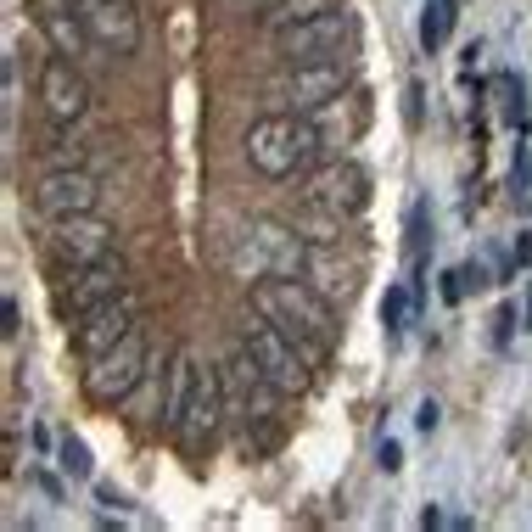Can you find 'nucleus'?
<instances>
[{
    "label": "nucleus",
    "instance_id": "f257e3e1",
    "mask_svg": "<svg viewBox=\"0 0 532 532\" xmlns=\"http://www.w3.org/2000/svg\"><path fill=\"white\" fill-rule=\"evenodd\" d=\"M247 292H252V308H258L264 320H275L308 359H320V353L336 342V331H342L331 297H325L308 275H275V280L247 286Z\"/></svg>",
    "mask_w": 532,
    "mask_h": 532
},
{
    "label": "nucleus",
    "instance_id": "f03ea898",
    "mask_svg": "<svg viewBox=\"0 0 532 532\" xmlns=\"http://www.w3.org/2000/svg\"><path fill=\"white\" fill-rule=\"evenodd\" d=\"M241 152H247V163L258 168L264 180H292V174H308V168L325 157V135L308 112L280 107V112H264V118L247 129Z\"/></svg>",
    "mask_w": 532,
    "mask_h": 532
},
{
    "label": "nucleus",
    "instance_id": "7ed1b4c3",
    "mask_svg": "<svg viewBox=\"0 0 532 532\" xmlns=\"http://www.w3.org/2000/svg\"><path fill=\"white\" fill-rule=\"evenodd\" d=\"M303 269H308V236L297 224H280V219L241 224L236 247H230V275L241 286H258V280H275V275H303Z\"/></svg>",
    "mask_w": 532,
    "mask_h": 532
},
{
    "label": "nucleus",
    "instance_id": "20e7f679",
    "mask_svg": "<svg viewBox=\"0 0 532 532\" xmlns=\"http://www.w3.org/2000/svg\"><path fill=\"white\" fill-rule=\"evenodd\" d=\"M241 348H247L252 359H258V370H264V376L275 381V387L286 392V398H297V392L308 387V370H314V359H308V353L297 348V342H292L286 331H280L275 320H264L258 308H252L247 325H241Z\"/></svg>",
    "mask_w": 532,
    "mask_h": 532
},
{
    "label": "nucleus",
    "instance_id": "39448f33",
    "mask_svg": "<svg viewBox=\"0 0 532 532\" xmlns=\"http://www.w3.org/2000/svg\"><path fill=\"white\" fill-rule=\"evenodd\" d=\"M146 370H152V342H146V331L135 325L118 348L90 359V370H84V398H90V404H124L129 392L146 381Z\"/></svg>",
    "mask_w": 532,
    "mask_h": 532
},
{
    "label": "nucleus",
    "instance_id": "423d86ee",
    "mask_svg": "<svg viewBox=\"0 0 532 532\" xmlns=\"http://www.w3.org/2000/svg\"><path fill=\"white\" fill-rule=\"evenodd\" d=\"M129 292V269L124 258H101V264H79V269H62V280H56L51 292V308L56 320H79V314H90V308H101L107 297Z\"/></svg>",
    "mask_w": 532,
    "mask_h": 532
},
{
    "label": "nucleus",
    "instance_id": "0eeeda50",
    "mask_svg": "<svg viewBox=\"0 0 532 532\" xmlns=\"http://www.w3.org/2000/svg\"><path fill=\"white\" fill-rule=\"evenodd\" d=\"M353 40V12L348 6H325L314 17H297V23L275 28V56L280 62H314V56H336Z\"/></svg>",
    "mask_w": 532,
    "mask_h": 532
},
{
    "label": "nucleus",
    "instance_id": "6e6552de",
    "mask_svg": "<svg viewBox=\"0 0 532 532\" xmlns=\"http://www.w3.org/2000/svg\"><path fill=\"white\" fill-rule=\"evenodd\" d=\"M40 236H45V252H51L62 269L112 258V224L96 219V213H62V219H45Z\"/></svg>",
    "mask_w": 532,
    "mask_h": 532
},
{
    "label": "nucleus",
    "instance_id": "1a4fd4ad",
    "mask_svg": "<svg viewBox=\"0 0 532 532\" xmlns=\"http://www.w3.org/2000/svg\"><path fill=\"white\" fill-rule=\"evenodd\" d=\"M303 202H314V208H325V213H342V219H359L364 202H370V174H364V163H353V157H331V163L308 168Z\"/></svg>",
    "mask_w": 532,
    "mask_h": 532
},
{
    "label": "nucleus",
    "instance_id": "9d476101",
    "mask_svg": "<svg viewBox=\"0 0 532 532\" xmlns=\"http://www.w3.org/2000/svg\"><path fill=\"white\" fill-rule=\"evenodd\" d=\"M140 314H146V297L129 286V292H118V297H107L101 308H90V314H79V320L68 325L73 331V348L84 353V359H96V353H107V348H118L129 331L140 325Z\"/></svg>",
    "mask_w": 532,
    "mask_h": 532
},
{
    "label": "nucleus",
    "instance_id": "9b49d317",
    "mask_svg": "<svg viewBox=\"0 0 532 532\" xmlns=\"http://www.w3.org/2000/svg\"><path fill=\"white\" fill-rule=\"evenodd\" d=\"M348 84H353V68L342 56H314V62H286V79L275 84V96L286 107L308 112V107H320V101L342 96Z\"/></svg>",
    "mask_w": 532,
    "mask_h": 532
},
{
    "label": "nucleus",
    "instance_id": "f8f14e48",
    "mask_svg": "<svg viewBox=\"0 0 532 532\" xmlns=\"http://www.w3.org/2000/svg\"><path fill=\"white\" fill-rule=\"evenodd\" d=\"M40 112L51 129H73L90 112V84H84L79 62H68V56H51L40 68Z\"/></svg>",
    "mask_w": 532,
    "mask_h": 532
},
{
    "label": "nucleus",
    "instance_id": "ddd939ff",
    "mask_svg": "<svg viewBox=\"0 0 532 532\" xmlns=\"http://www.w3.org/2000/svg\"><path fill=\"white\" fill-rule=\"evenodd\" d=\"M101 180L84 168H51L34 180V213L40 219H62V213H96Z\"/></svg>",
    "mask_w": 532,
    "mask_h": 532
},
{
    "label": "nucleus",
    "instance_id": "4468645a",
    "mask_svg": "<svg viewBox=\"0 0 532 532\" xmlns=\"http://www.w3.org/2000/svg\"><path fill=\"white\" fill-rule=\"evenodd\" d=\"M28 12H34V23H40L45 45H51L56 56L79 62V56L101 51L96 34H90V23H84V12H79V0H28Z\"/></svg>",
    "mask_w": 532,
    "mask_h": 532
},
{
    "label": "nucleus",
    "instance_id": "2eb2a0df",
    "mask_svg": "<svg viewBox=\"0 0 532 532\" xmlns=\"http://www.w3.org/2000/svg\"><path fill=\"white\" fill-rule=\"evenodd\" d=\"M79 12H84V23H90L101 51H112V56L140 51V6L135 0H79Z\"/></svg>",
    "mask_w": 532,
    "mask_h": 532
},
{
    "label": "nucleus",
    "instance_id": "dca6fc26",
    "mask_svg": "<svg viewBox=\"0 0 532 532\" xmlns=\"http://www.w3.org/2000/svg\"><path fill=\"white\" fill-rule=\"evenodd\" d=\"M219 415H224V381H219V370H208V364H202L196 392H191V409H185L174 443H180V448H202L213 432H219Z\"/></svg>",
    "mask_w": 532,
    "mask_h": 532
},
{
    "label": "nucleus",
    "instance_id": "f3484780",
    "mask_svg": "<svg viewBox=\"0 0 532 532\" xmlns=\"http://www.w3.org/2000/svg\"><path fill=\"white\" fill-rule=\"evenodd\" d=\"M196 376H202V364H196V353H174L168 359V381H163V404H157V415H163V432L174 437L180 432L185 409H191V392H196Z\"/></svg>",
    "mask_w": 532,
    "mask_h": 532
},
{
    "label": "nucleus",
    "instance_id": "a211bd4d",
    "mask_svg": "<svg viewBox=\"0 0 532 532\" xmlns=\"http://www.w3.org/2000/svg\"><path fill=\"white\" fill-rule=\"evenodd\" d=\"M297 230H303L314 247H336V241H342V230H348V219H342V213L314 208V202H303V213H297Z\"/></svg>",
    "mask_w": 532,
    "mask_h": 532
},
{
    "label": "nucleus",
    "instance_id": "6ab92c4d",
    "mask_svg": "<svg viewBox=\"0 0 532 532\" xmlns=\"http://www.w3.org/2000/svg\"><path fill=\"white\" fill-rule=\"evenodd\" d=\"M454 17H460V6H454V0H432V6H426V17H420V45H426V51H437V45L448 40Z\"/></svg>",
    "mask_w": 532,
    "mask_h": 532
},
{
    "label": "nucleus",
    "instance_id": "aec40b11",
    "mask_svg": "<svg viewBox=\"0 0 532 532\" xmlns=\"http://www.w3.org/2000/svg\"><path fill=\"white\" fill-rule=\"evenodd\" d=\"M56 454H62V471L73 476V482H90V476H96V460H90V448L79 443V437H62V443H56Z\"/></svg>",
    "mask_w": 532,
    "mask_h": 532
},
{
    "label": "nucleus",
    "instance_id": "412c9836",
    "mask_svg": "<svg viewBox=\"0 0 532 532\" xmlns=\"http://www.w3.org/2000/svg\"><path fill=\"white\" fill-rule=\"evenodd\" d=\"M409 303H415L409 286H387V297H381V325H387V336H398L409 325Z\"/></svg>",
    "mask_w": 532,
    "mask_h": 532
},
{
    "label": "nucleus",
    "instance_id": "4be33fe9",
    "mask_svg": "<svg viewBox=\"0 0 532 532\" xmlns=\"http://www.w3.org/2000/svg\"><path fill=\"white\" fill-rule=\"evenodd\" d=\"M325 6H336V0H275V12H269V34H275L280 23H297V17L325 12Z\"/></svg>",
    "mask_w": 532,
    "mask_h": 532
},
{
    "label": "nucleus",
    "instance_id": "5701e85b",
    "mask_svg": "<svg viewBox=\"0 0 532 532\" xmlns=\"http://www.w3.org/2000/svg\"><path fill=\"white\" fill-rule=\"evenodd\" d=\"M17 107H23V73H17V56H6V129L17 124Z\"/></svg>",
    "mask_w": 532,
    "mask_h": 532
},
{
    "label": "nucleus",
    "instance_id": "b1692460",
    "mask_svg": "<svg viewBox=\"0 0 532 532\" xmlns=\"http://www.w3.org/2000/svg\"><path fill=\"white\" fill-rule=\"evenodd\" d=\"M437 420H443V409L426 398V404H420V415H415V426H420V432H437Z\"/></svg>",
    "mask_w": 532,
    "mask_h": 532
},
{
    "label": "nucleus",
    "instance_id": "393cba45",
    "mask_svg": "<svg viewBox=\"0 0 532 532\" xmlns=\"http://www.w3.org/2000/svg\"><path fill=\"white\" fill-rule=\"evenodd\" d=\"M398 465H404V448L387 437V443H381V471H398Z\"/></svg>",
    "mask_w": 532,
    "mask_h": 532
},
{
    "label": "nucleus",
    "instance_id": "a878e982",
    "mask_svg": "<svg viewBox=\"0 0 532 532\" xmlns=\"http://www.w3.org/2000/svg\"><path fill=\"white\" fill-rule=\"evenodd\" d=\"M17 325H23V308H17V297H6V336H17Z\"/></svg>",
    "mask_w": 532,
    "mask_h": 532
},
{
    "label": "nucleus",
    "instance_id": "bb28decb",
    "mask_svg": "<svg viewBox=\"0 0 532 532\" xmlns=\"http://www.w3.org/2000/svg\"><path fill=\"white\" fill-rule=\"evenodd\" d=\"M409 129H420V84H409Z\"/></svg>",
    "mask_w": 532,
    "mask_h": 532
},
{
    "label": "nucleus",
    "instance_id": "cd10ccee",
    "mask_svg": "<svg viewBox=\"0 0 532 532\" xmlns=\"http://www.w3.org/2000/svg\"><path fill=\"white\" fill-rule=\"evenodd\" d=\"M527 331H532V297H527Z\"/></svg>",
    "mask_w": 532,
    "mask_h": 532
}]
</instances>
